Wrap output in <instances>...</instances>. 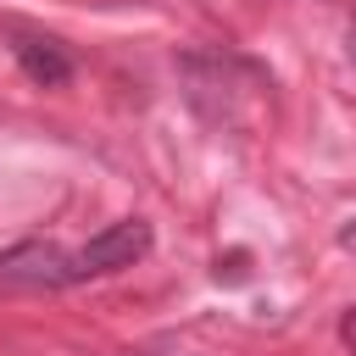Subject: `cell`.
<instances>
[{
  "label": "cell",
  "instance_id": "obj_4",
  "mask_svg": "<svg viewBox=\"0 0 356 356\" xmlns=\"http://www.w3.org/2000/svg\"><path fill=\"white\" fill-rule=\"evenodd\" d=\"M339 345H345V350H356V306L339 317Z\"/></svg>",
  "mask_w": 356,
  "mask_h": 356
},
{
  "label": "cell",
  "instance_id": "obj_7",
  "mask_svg": "<svg viewBox=\"0 0 356 356\" xmlns=\"http://www.w3.org/2000/svg\"><path fill=\"white\" fill-rule=\"evenodd\" d=\"M134 356H156V350H134Z\"/></svg>",
  "mask_w": 356,
  "mask_h": 356
},
{
  "label": "cell",
  "instance_id": "obj_2",
  "mask_svg": "<svg viewBox=\"0 0 356 356\" xmlns=\"http://www.w3.org/2000/svg\"><path fill=\"white\" fill-rule=\"evenodd\" d=\"M78 256V278H100V273H122V267H134L139 256H150V222L145 217H122V222H111V228H100L83 250H72Z\"/></svg>",
  "mask_w": 356,
  "mask_h": 356
},
{
  "label": "cell",
  "instance_id": "obj_3",
  "mask_svg": "<svg viewBox=\"0 0 356 356\" xmlns=\"http://www.w3.org/2000/svg\"><path fill=\"white\" fill-rule=\"evenodd\" d=\"M11 56L17 67L39 83V89H61L72 78V56L56 44V39H39V33H11Z\"/></svg>",
  "mask_w": 356,
  "mask_h": 356
},
{
  "label": "cell",
  "instance_id": "obj_5",
  "mask_svg": "<svg viewBox=\"0 0 356 356\" xmlns=\"http://www.w3.org/2000/svg\"><path fill=\"white\" fill-rule=\"evenodd\" d=\"M339 250H345V256H356V217H350V222H339Z\"/></svg>",
  "mask_w": 356,
  "mask_h": 356
},
{
  "label": "cell",
  "instance_id": "obj_1",
  "mask_svg": "<svg viewBox=\"0 0 356 356\" xmlns=\"http://www.w3.org/2000/svg\"><path fill=\"white\" fill-rule=\"evenodd\" d=\"M0 284H11V289H61V284H78V256L61 250L56 239H22V245L0 250Z\"/></svg>",
  "mask_w": 356,
  "mask_h": 356
},
{
  "label": "cell",
  "instance_id": "obj_6",
  "mask_svg": "<svg viewBox=\"0 0 356 356\" xmlns=\"http://www.w3.org/2000/svg\"><path fill=\"white\" fill-rule=\"evenodd\" d=\"M350 56H356V33H350Z\"/></svg>",
  "mask_w": 356,
  "mask_h": 356
}]
</instances>
